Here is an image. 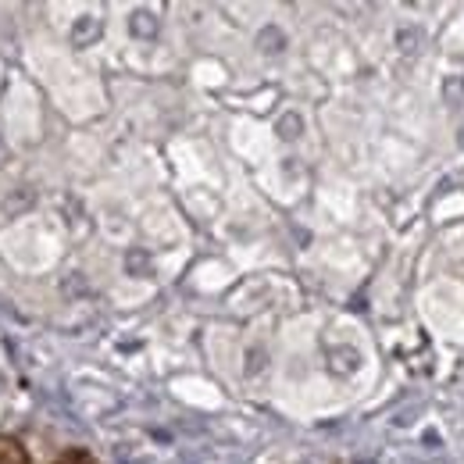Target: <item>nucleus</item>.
<instances>
[{
    "mask_svg": "<svg viewBox=\"0 0 464 464\" xmlns=\"http://www.w3.org/2000/svg\"><path fill=\"white\" fill-rule=\"evenodd\" d=\"M54 464H97V461H93L86 450H68V454H61Z\"/></svg>",
    "mask_w": 464,
    "mask_h": 464,
    "instance_id": "f03ea898",
    "label": "nucleus"
},
{
    "mask_svg": "<svg viewBox=\"0 0 464 464\" xmlns=\"http://www.w3.org/2000/svg\"><path fill=\"white\" fill-rule=\"evenodd\" d=\"M0 464H33L29 450L14 436H0Z\"/></svg>",
    "mask_w": 464,
    "mask_h": 464,
    "instance_id": "f257e3e1",
    "label": "nucleus"
}]
</instances>
